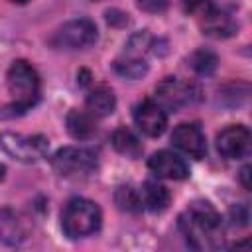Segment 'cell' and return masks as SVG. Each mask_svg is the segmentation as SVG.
<instances>
[{
    "mask_svg": "<svg viewBox=\"0 0 252 252\" xmlns=\"http://www.w3.org/2000/svg\"><path fill=\"white\" fill-rule=\"evenodd\" d=\"M4 173H6V167H4V165H2V163H0V181H2V179H4Z\"/></svg>",
    "mask_w": 252,
    "mask_h": 252,
    "instance_id": "24",
    "label": "cell"
},
{
    "mask_svg": "<svg viewBox=\"0 0 252 252\" xmlns=\"http://www.w3.org/2000/svg\"><path fill=\"white\" fill-rule=\"evenodd\" d=\"M179 230L185 242L195 250H217L222 246V219L219 211L207 201L191 203L179 215Z\"/></svg>",
    "mask_w": 252,
    "mask_h": 252,
    "instance_id": "1",
    "label": "cell"
},
{
    "mask_svg": "<svg viewBox=\"0 0 252 252\" xmlns=\"http://www.w3.org/2000/svg\"><path fill=\"white\" fill-rule=\"evenodd\" d=\"M138 8L144 10V12H150V14H158V12H163L167 6H169V0H136Z\"/></svg>",
    "mask_w": 252,
    "mask_h": 252,
    "instance_id": "22",
    "label": "cell"
},
{
    "mask_svg": "<svg viewBox=\"0 0 252 252\" xmlns=\"http://www.w3.org/2000/svg\"><path fill=\"white\" fill-rule=\"evenodd\" d=\"M87 110L93 114V116H108L114 112L116 108V96L114 93L108 89V87H94L89 94H87Z\"/></svg>",
    "mask_w": 252,
    "mask_h": 252,
    "instance_id": "15",
    "label": "cell"
},
{
    "mask_svg": "<svg viewBox=\"0 0 252 252\" xmlns=\"http://www.w3.org/2000/svg\"><path fill=\"white\" fill-rule=\"evenodd\" d=\"M171 142L177 150H181L183 154H187L195 159H201L207 154L205 134H203L201 126L195 122H183V124L175 126V130L171 134Z\"/></svg>",
    "mask_w": 252,
    "mask_h": 252,
    "instance_id": "9",
    "label": "cell"
},
{
    "mask_svg": "<svg viewBox=\"0 0 252 252\" xmlns=\"http://www.w3.org/2000/svg\"><path fill=\"white\" fill-rule=\"evenodd\" d=\"M114 71L120 77L126 79H140L148 71V63L140 57H126V59H116L114 61Z\"/></svg>",
    "mask_w": 252,
    "mask_h": 252,
    "instance_id": "19",
    "label": "cell"
},
{
    "mask_svg": "<svg viewBox=\"0 0 252 252\" xmlns=\"http://www.w3.org/2000/svg\"><path fill=\"white\" fill-rule=\"evenodd\" d=\"M250 148V130L244 124H230L217 134V150L228 159L246 156Z\"/></svg>",
    "mask_w": 252,
    "mask_h": 252,
    "instance_id": "8",
    "label": "cell"
},
{
    "mask_svg": "<svg viewBox=\"0 0 252 252\" xmlns=\"http://www.w3.org/2000/svg\"><path fill=\"white\" fill-rule=\"evenodd\" d=\"M53 169L61 177H85L96 169V154L87 148H77V146H65L55 152L53 159Z\"/></svg>",
    "mask_w": 252,
    "mask_h": 252,
    "instance_id": "5",
    "label": "cell"
},
{
    "mask_svg": "<svg viewBox=\"0 0 252 252\" xmlns=\"http://www.w3.org/2000/svg\"><path fill=\"white\" fill-rule=\"evenodd\" d=\"M6 85L8 93L12 94V114L30 110L39 98V75L26 59H16L8 67Z\"/></svg>",
    "mask_w": 252,
    "mask_h": 252,
    "instance_id": "2",
    "label": "cell"
},
{
    "mask_svg": "<svg viewBox=\"0 0 252 252\" xmlns=\"http://www.w3.org/2000/svg\"><path fill=\"white\" fill-rule=\"evenodd\" d=\"M148 167L152 173H156L158 177H163V179H185L189 175V167H187L185 159L169 150L152 154V158L148 159Z\"/></svg>",
    "mask_w": 252,
    "mask_h": 252,
    "instance_id": "11",
    "label": "cell"
},
{
    "mask_svg": "<svg viewBox=\"0 0 252 252\" xmlns=\"http://www.w3.org/2000/svg\"><path fill=\"white\" fill-rule=\"evenodd\" d=\"M240 179H242V185H244L246 189H250V167H248V165L242 167V171H240Z\"/></svg>",
    "mask_w": 252,
    "mask_h": 252,
    "instance_id": "23",
    "label": "cell"
},
{
    "mask_svg": "<svg viewBox=\"0 0 252 252\" xmlns=\"http://www.w3.org/2000/svg\"><path fill=\"white\" fill-rule=\"evenodd\" d=\"M203 32L213 37H228L236 32V22L230 14L213 8L207 16H203Z\"/></svg>",
    "mask_w": 252,
    "mask_h": 252,
    "instance_id": "13",
    "label": "cell"
},
{
    "mask_svg": "<svg viewBox=\"0 0 252 252\" xmlns=\"http://www.w3.org/2000/svg\"><path fill=\"white\" fill-rule=\"evenodd\" d=\"M134 122H136V126L146 136L156 138V136H161L165 132L167 114H165V110L158 102L146 98V100L136 104V108H134Z\"/></svg>",
    "mask_w": 252,
    "mask_h": 252,
    "instance_id": "10",
    "label": "cell"
},
{
    "mask_svg": "<svg viewBox=\"0 0 252 252\" xmlns=\"http://www.w3.org/2000/svg\"><path fill=\"white\" fill-rule=\"evenodd\" d=\"M67 130L75 140H89L91 136L96 134V122L94 116L89 110H69L67 118H65Z\"/></svg>",
    "mask_w": 252,
    "mask_h": 252,
    "instance_id": "14",
    "label": "cell"
},
{
    "mask_svg": "<svg viewBox=\"0 0 252 252\" xmlns=\"http://www.w3.org/2000/svg\"><path fill=\"white\" fill-rule=\"evenodd\" d=\"M98 37L94 22L87 18H77L71 22H65L49 39L53 47L59 49H85L91 47Z\"/></svg>",
    "mask_w": 252,
    "mask_h": 252,
    "instance_id": "6",
    "label": "cell"
},
{
    "mask_svg": "<svg viewBox=\"0 0 252 252\" xmlns=\"http://www.w3.org/2000/svg\"><path fill=\"white\" fill-rule=\"evenodd\" d=\"M217 63H219L217 55H215L213 51H209V49H197V51H193L191 57H189L191 69L197 71L199 75H211V73L217 69Z\"/></svg>",
    "mask_w": 252,
    "mask_h": 252,
    "instance_id": "20",
    "label": "cell"
},
{
    "mask_svg": "<svg viewBox=\"0 0 252 252\" xmlns=\"http://www.w3.org/2000/svg\"><path fill=\"white\" fill-rule=\"evenodd\" d=\"M102 213L98 205L85 197H73L67 201L61 213V228L69 238H85L100 228Z\"/></svg>",
    "mask_w": 252,
    "mask_h": 252,
    "instance_id": "3",
    "label": "cell"
},
{
    "mask_svg": "<svg viewBox=\"0 0 252 252\" xmlns=\"http://www.w3.org/2000/svg\"><path fill=\"white\" fill-rule=\"evenodd\" d=\"M8 2H14V4H26L28 0H8Z\"/></svg>",
    "mask_w": 252,
    "mask_h": 252,
    "instance_id": "25",
    "label": "cell"
},
{
    "mask_svg": "<svg viewBox=\"0 0 252 252\" xmlns=\"http://www.w3.org/2000/svg\"><path fill=\"white\" fill-rule=\"evenodd\" d=\"M156 98L163 110H179L199 98V89L179 77H165L156 85Z\"/></svg>",
    "mask_w": 252,
    "mask_h": 252,
    "instance_id": "7",
    "label": "cell"
},
{
    "mask_svg": "<svg viewBox=\"0 0 252 252\" xmlns=\"http://www.w3.org/2000/svg\"><path fill=\"white\" fill-rule=\"evenodd\" d=\"M183 8H185V12L203 18V16H207L215 6H213L211 0H183Z\"/></svg>",
    "mask_w": 252,
    "mask_h": 252,
    "instance_id": "21",
    "label": "cell"
},
{
    "mask_svg": "<svg viewBox=\"0 0 252 252\" xmlns=\"http://www.w3.org/2000/svg\"><path fill=\"white\" fill-rule=\"evenodd\" d=\"M140 195H142V205L148 207L154 213H159V211L167 209L169 199H171L167 187H163L158 181H146L142 191H140Z\"/></svg>",
    "mask_w": 252,
    "mask_h": 252,
    "instance_id": "16",
    "label": "cell"
},
{
    "mask_svg": "<svg viewBox=\"0 0 252 252\" xmlns=\"http://www.w3.org/2000/svg\"><path fill=\"white\" fill-rule=\"evenodd\" d=\"M112 146H114V150L116 152H120V154H124V156H128V158H138L140 154H142V144H140V140L136 138V134L132 132V130H128V128H118V130H114V134H112Z\"/></svg>",
    "mask_w": 252,
    "mask_h": 252,
    "instance_id": "17",
    "label": "cell"
},
{
    "mask_svg": "<svg viewBox=\"0 0 252 252\" xmlns=\"http://www.w3.org/2000/svg\"><path fill=\"white\" fill-rule=\"evenodd\" d=\"M26 238V226L22 219L16 215V211L4 207L0 209V242L8 246H16L24 242Z\"/></svg>",
    "mask_w": 252,
    "mask_h": 252,
    "instance_id": "12",
    "label": "cell"
},
{
    "mask_svg": "<svg viewBox=\"0 0 252 252\" xmlns=\"http://www.w3.org/2000/svg\"><path fill=\"white\" fill-rule=\"evenodd\" d=\"M0 150L16 161L35 163L45 158V154L49 150V142L41 134L2 132L0 134Z\"/></svg>",
    "mask_w": 252,
    "mask_h": 252,
    "instance_id": "4",
    "label": "cell"
},
{
    "mask_svg": "<svg viewBox=\"0 0 252 252\" xmlns=\"http://www.w3.org/2000/svg\"><path fill=\"white\" fill-rule=\"evenodd\" d=\"M114 203L120 211L126 213H140L142 211V195L132 185H120L114 191Z\"/></svg>",
    "mask_w": 252,
    "mask_h": 252,
    "instance_id": "18",
    "label": "cell"
}]
</instances>
